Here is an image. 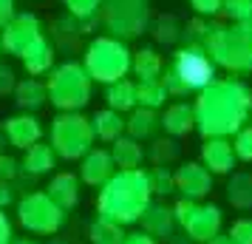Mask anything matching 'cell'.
Returning <instances> with one entry per match:
<instances>
[{"mask_svg": "<svg viewBox=\"0 0 252 244\" xmlns=\"http://www.w3.org/2000/svg\"><path fill=\"white\" fill-rule=\"evenodd\" d=\"M252 111V88L244 80H213L198 91L193 105L195 128L204 139H229L247 122Z\"/></svg>", "mask_w": 252, "mask_h": 244, "instance_id": "obj_1", "label": "cell"}, {"mask_svg": "<svg viewBox=\"0 0 252 244\" xmlns=\"http://www.w3.org/2000/svg\"><path fill=\"white\" fill-rule=\"evenodd\" d=\"M102 219L114 224H127L142 216V210L150 205V179L145 171H122L119 176L111 179L105 187L102 199Z\"/></svg>", "mask_w": 252, "mask_h": 244, "instance_id": "obj_2", "label": "cell"}, {"mask_svg": "<svg viewBox=\"0 0 252 244\" xmlns=\"http://www.w3.org/2000/svg\"><path fill=\"white\" fill-rule=\"evenodd\" d=\"M216 66L235 74H252V20L232 26H210L204 43Z\"/></svg>", "mask_w": 252, "mask_h": 244, "instance_id": "obj_3", "label": "cell"}, {"mask_svg": "<svg viewBox=\"0 0 252 244\" xmlns=\"http://www.w3.org/2000/svg\"><path fill=\"white\" fill-rule=\"evenodd\" d=\"M216 63L207 54V48L201 43H187L176 51V60H173V71L179 74V80L184 82L187 94L190 91H204L207 85L216 77Z\"/></svg>", "mask_w": 252, "mask_h": 244, "instance_id": "obj_4", "label": "cell"}, {"mask_svg": "<svg viewBox=\"0 0 252 244\" xmlns=\"http://www.w3.org/2000/svg\"><path fill=\"white\" fill-rule=\"evenodd\" d=\"M173 219L179 221L190 242H210L216 233H221V208L218 205H198L193 199H182L173 208Z\"/></svg>", "mask_w": 252, "mask_h": 244, "instance_id": "obj_5", "label": "cell"}, {"mask_svg": "<svg viewBox=\"0 0 252 244\" xmlns=\"http://www.w3.org/2000/svg\"><path fill=\"white\" fill-rule=\"evenodd\" d=\"M88 66H91L94 80L116 82L130 69V51L116 40H96L88 48Z\"/></svg>", "mask_w": 252, "mask_h": 244, "instance_id": "obj_6", "label": "cell"}, {"mask_svg": "<svg viewBox=\"0 0 252 244\" xmlns=\"http://www.w3.org/2000/svg\"><path fill=\"white\" fill-rule=\"evenodd\" d=\"M173 182H176V190H182L184 199H193V202L204 199L213 190V174L201 162H184L173 174Z\"/></svg>", "mask_w": 252, "mask_h": 244, "instance_id": "obj_7", "label": "cell"}, {"mask_svg": "<svg viewBox=\"0 0 252 244\" xmlns=\"http://www.w3.org/2000/svg\"><path fill=\"white\" fill-rule=\"evenodd\" d=\"M201 165L213 176H227L235 171L238 156L232 151V142L229 139H204L201 145Z\"/></svg>", "mask_w": 252, "mask_h": 244, "instance_id": "obj_8", "label": "cell"}, {"mask_svg": "<svg viewBox=\"0 0 252 244\" xmlns=\"http://www.w3.org/2000/svg\"><path fill=\"white\" fill-rule=\"evenodd\" d=\"M139 219H142L145 233L153 236V239H170L173 224H176L173 210L164 208V205H148V208L142 210V216H139Z\"/></svg>", "mask_w": 252, "mask_h": 244, "instance_id": "obj_9", "label": "cell"}, {"mask_svg": "<svg viewBox=\"0 0 252 244\" xmlns=\"http://www.w3.org/2000/svg\"><path fill=\"white\" fill-rule=\"evenodd\" d=\"M159 125H161L164 131H167L170 137H184V134H190V131L195 128L193 108H190L187 103H176V105H170V108L164 111V116H161Z\"/></svg>", "mask_w": 252, "mask_h": 244, "instance_id": "obj_10", "label": "cell"}, {"mask_svg": "<svg viewBox=\"0 0 252 244\" xmlns=\"http://www.w3.org/2000/svg\"><path fill=\"white\" fill-rule=\"evenodd\" d=\"M227 199L235 210H252V171H232L227 182Z\"/></svg>", "mask_w": 252, "mask_h": 244, "instance_id": "obj_11", "label": "cell"}, {"mask_svg": "<svg viewBox=\"0 0 252 244\" xmlns=\"http://www.w3.org/2000/svg\"><path fill=\"white\" fill-rule=\"evenodd\" d=\"M167 100V88H164V82L161 80H139L136 85V103H142V108H159L164 105Z\"/></svg>", "mask_w": 252, "mask_h": 244, "instance_id": "obj_12", "label": "cell"}, {"mask_svg": "<svg viewBox=\"0 0 252 244\" xmlns=\"http://www.w3.org/2000/svg\"><path fill=\"white\" fill-rule=\"evenodd\" d=\"M125 128L133 134V139H148L150 134L159 128V116H156L153 108H139V111H133L130 122H125Z\"/></svg>", "mask_w": 252, "mask_h": 244, "instance_id": "obj_13", "label": "cell"}, {"mask_svg": "<svg viewBox=\"0 0 252 244\" xmlns=\"http://www.w3.org/2000/svg\"><path fill=\"white\" fill-rule=\"evenodd\" d=\"M108 103H111V111H127L136 105V85L127 80H116L111 82L108 88Z\"/></svg>", "mask_w": 252, "mask_h": 244, "instance_id": "obj_14", "label": "cell"}, {"mask_svg": "<svg viewBox=\"0 0 252 244\" xmlns=\"http://www.w3.org/2000/svg\"><path fill=\"white\" fill-rule=\"evenodd\" d=\"M130 66L136 69L139 80H159V74H161V57L153 48H142L136 57L130 60Z\"/></svg>", "mask_w": 252, "mask_h": 244, "instance_id": "obj_15", "label": "cell"}, {"mask_svg": "<svg viewBox=\"0 0 252 244\" xmlns=\"http://www.w3.org/2000/svg\"><path fill=\"white\" fill-rule=\"evenodd\" d=\"M114 174V156L111 153H105V151H96L88 156V162H85V179L88 182H105L108 176Z\"/></svg>", "mask_w": 252, "mask_h": 244, "instance_id": "obj_16", "label": "cell"}, {"mask_svg": "<svg viewBox=\"0 0 252 244\" xmlns=\"http://www.w3.org/2000/svg\"><path fill=\"white\" fill-rule=\"evenodd\" d=\"M114 162L122 171H136L139 165H142V148L136 145V139H116Z\"/></svg>", "mask_w": 252, "mask_h": 244, "instance_id": "obj_17", "label": "cell"}, {"mask_svg": "<svg viewBox=\"0 0 252 244\" xmlns=\"http://www.w3.org/2000/svg\"><path fill=\"white\" fill-rule=\"evenodd\" d=\"M94 128H96V134L102 139H119V134L125 131V122H122L119 111H102L94 119Z\"/></svg>", "mask_w": 252, "mask_h": 244, "instance_id": "obj_18", "label": "cell"}, {"mask_svg": "<svg viewBox=\"0 0 252 244\" xmlns=\"http://www.w3.org/2000/svg\"><path fill=\"white\" fill-rule=\"evenodd\" d=\"M91 239H94V244H122L125 236L119 233V224L102 219L99 224H94L91 227Z\"/></svg>", "mask_w": 252, "mask_h": 244, "instance_id": "obj_19", "label": "cell"}, {"mask_svg": "<svg viewBox=\"0 0 252 244\" xmlns=\"http://www.w3.org/2000/svg\"><path fill=\"white\" fill-rule=\"evenodd\" d=\"M221 14H227L232 23L252 20V0H224L221 3Z\"/></svg>", "mask_w": 252, "mask_h": 244, "instance_id": "obj_20", "label": "cell"}, {"mask_svg": "<svg viewBox=\"0 0 252 244\" xmlns=\"http://www.w3.org/2000/svg\"><path fill=\"white\" fill-rule=\"evenodd\" d=\"M150 179V193H159V196H170L176 190V182H173V174L164 171V168H156L153 174H148Z\"/></svg>", "mask_w": 252, "mask_h": 244, "instance_id": "obj_21", "label": "cell"}, {"mask_svg": "<svg viewBox=\"0 0 252 244\" xmlns=\"http://www.w3.org/2000/svg\"><path fill=\"white\" fill-rule=\"evenodd\" d=\"M232 151L238 156V162H252V125H244V128L235 134Z\"/></svg>", "mask_w": 252, "mask_h": 244, "instance_id": "obj_22", "label": "cell"}, {"mask_svg": "<svg viewBox=\"0 0 252 244\" xmlns=\"http://www.w3.org/2000/svg\"><path fill=\"white\" fill-rule=\"evenodd\" d=\"M153 156H156L159 168H164L167 162H173V159L179 156V145H176L173 139H159L156 145H153Z\"/></svg>", "mask_w": 252, "mask_h": 244, "instance_id": "obj_23", "label": "cell"}, {"mask_svg": "<svg viewBox=\"0 0 252 244\" xmlns=\"http://www.w3.org/2000/svg\"><path fill=\"white\" fill-rule=\"evenodd\" d=\"M227 236L232 244H252V219H238Z\"/></svg>", "mask_w": 252, "mask_h": 244, "instance_id": "obj_24", "label": "cell"}, {"mask_svg": "<svg viewBox=\"0 0 252 244\" xmlns=\"http://www.w3.org/2000/svg\"><path fill=\"white\" fill-rule=\"evenodd\" d=\"M207 32H210V23H207L204 17H195L193 23L184 26L182 35H184V40H187V43H204Z\"/></svg>", "mask_w": 252, "mask_h": 244, "instance_id": "obj_25", "label": "cell"}, {"mask_svg": "<svg viewBox=\"0 0 252 244\" xmlns=\"http://www.w3.org/2000/svg\"><path fill=\"white\" fill-rule=\"evenodd\" d=\"M221 3L224 0H190V6L195 9L198 17H216V14H221Z\"/></svg>", "mask_w": 252, "mask_h": 244, "instance_id": "obj_26", "label": "cell"}, {"mask_svg": "<svg viewBox=\"0 0 252 244\" xmlns=\"http://www.w3.org/2000/svg\"><path fill=\"white\" fill-rule=\"evenodd\" d=\"M179 35H182V32H176V23H173L170 17H167V20H161V23H159L156 40H161V43H173V40H176Z\"/></svg>", "mask_w": 252, "mask_h": 244, "instance_id": "obj_27", "label": "cell"}, {"mask_svg": "<svg viewBox=\"0 0 252 244\" xmlns=\"http://www.w3.org/2000/svg\"><path fill=\"white\" fill-rule=\"evenodd\" d=\"M68 3H71V12H77V14H91L94 6H96L99 0H68Z\"/></svg>", "mask_w": 252, "mask_h": 244, "instance_id": "obj_28", "label": "cell"}, {"mask_svg": "<svg viewBox=\"0 0 252 244\" xmlns=\"http://www.w3.org/2000/svg\"><path fill=\"white\" fill-rule=\"evenodd\" d=\"M122 244H156V239L148 233H130L127 239H122Z\"/></svg>", "mask_w": 252, "mask_h": 244, "instance_id": "obj_29", "label": "cell"}, {"mask_svg": "<svg viewBox=\"0 0 252 244\" xmlns=\"http://www.w3.org/2000/svg\"><path fill=\"white\" fill-rule=\"evenodd\" d=\"M204 244H232V242H229L227 233H216V236H213L210 242H204Z\"/></svg>", "mask_w": 252, "mask_h": 244, "instance_id": "obj_30", "label": "cell"}, {"mask_svg": "<svg viewBox=\"0 0 252 244\" xmlns=\"http://www.w3.org/2000/svg\"><path fill=\"white\" fill-rule=\"evenodd\" d=\"M250 114H252V111H250Z\"/></svg>", "mask_w": 252, "mask_h": 244, "instance_id": "obj_31", "label": "cell"}]
</instances>
